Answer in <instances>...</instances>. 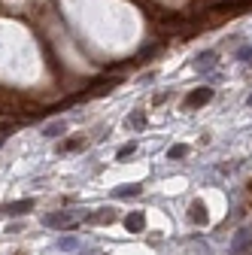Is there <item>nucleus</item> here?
Instances as JSON below:
<instances>
[{
    "instance_id": "f257e3e1",
    "label": "nucleus",
    "mask_w": 252,
    "mask_h": 255,
    "mask_svg": "<svg viewBox=\"0 0 252 255\" xmlns=\"http://www.w3.org/2000/svg\"><path fill=\"white\" fill-rule=\"evenodd\" d=\"M43 225H46V228H73V216L64 213V210H58V213L43 216Z\"/></svg>"
},
{
    "instance_id": "f03ea898",
    "label": "nucleus",
    "mask_w": 252,
    "mask_h": 255,
    "mask_svg": "<svg viewBox=\"0 0 252 255\" xmlns=\"http://www.w3.org/2000/svg\"><path fill=\"white\" fill-rule=\"evenodd\" d=\"M213 101V88H195V91H188V98H185V107L188 110H195V107H204V104H210Z\"/></svg>"
},
{
    "instance_id": "7ed1b4c3",
    "label": "nucleus",
    "mask_w": 252,
    "mask_h": 255,
    "mask_svg": "<svg viewBox=\"0 0 252 255\" xmlns=\"http://www.w3.org/2000/svg\"><path fill=\"white\" fill-rule=\"evenodd\" d=\"M125 228H128L131 234H140V231L146 228V216H143L140 210H134V213H128V216H125Z\"/></svg>"
},
{
    "instance_id": "20e7f679",
    "label": "nucleus",
    "mask_w": 252,
    "mask_h": 255,
    "mask_svg": "<svg viewBox=\"0 0 252 255\" xmlns=\"http://www.w3.org/2000/svg\"><path fill=\"white\" fill-rule=\"evenodd\" d=\"M188 219H192V225H207V222H210V213H207V207H204L201 201H195L192 207H188Z\"/></svg>"
},
{
    "instance_id": "39448f33",
    "label": "nucleus",
    "mask_w": 252,
    "mask_h": 255,
    "mask_svg": "<svg viewBox=\"0 0 252 255\" xmlns=\"http://www.w3.org/2000/svg\"><path fill=\"white\" fill-rule=\"evenodd\" d=\"M30 210H34V201H30V198H24V201H12V204L3 207L6 216H24V213H30Z\"/></svg>"
},
{
    "instance_id": "423d86ee",
    "label": "nucleus",
    "mask_w": 252,
    "mask_h": 255,
    "mask_svg": "<svg viewBox=\"0 0 252 255\" xmlns=\"http://www.w3.org/2000/svg\"><path fill=\"white\" fill-rule=\"evenodd\" d=\"M249 243H252V231L243 228V231H237V237H234V243H231V252H234V255H243Z\"/></svg>"
},
{
    "instance_id": "0eeeda50",
    "label": "nucleus",
    "mask_w": 252,
    "mask_h": 255,
    "mask_svg": "<svg viewBox=\"0 0 252 255\" xmlns=\"http://www.w3.org/2000/svg\"><path fill=\"white\" fill-rule=\"evenodd\" d=\"M140 191H143V185H137V182H134V185H125V188H116L113 195H116V198H137Z\"/></svg>"
},
{
    "instance_id": "6e6552de",
    "label": "nucleus",
    "mask_w": 252,
    "mask_h": 255,
    "mask_svg": "<svg viewBox=\"0 0 252 255\" xmlns=\"http://www.w3.org/2000/svg\"><path fill=\"white\" fill-rule=\"evenodd\" d=\"M64 131H67V125H64V122H52L46 131H43V137H61Z\"/></svg>"
},
{
    "instance_id": "1a4fd4ad",
    "label": "nucleus",
    "mask_w": 252,
    "mask_h": 255,
    "mask_svg": "<svg viewBox=\"0 0 252 255\" xmlns=\"http://www.w3.org/2000/svg\"><path fill=\"white\" fill-rule=\"evenodd\" d=\"M88 222H107V225H110V222H116V213L113 210H101V213L88 216Z\"/></svg>"
},
{
    "instance_id": "9d476101",
    "label": "nucleus",
    "mask_w": 252,
    "mask_h": 255,
    "mask_svg": "<svg viewBox=\"0 0 252 255\" xmlns=\"http://www.w3.org/2000/svg\"><path fill=\"white\" fill-rule=\"evenodd\" d=\"M128 128H134V131H143V128H146V116H143V113L128 116Z\"/></svg>"
},
{
    "instance_id": "9b49d317",
    "label": "nucleus",
    "mask_w": 252,
    "mask_h": 255,
    "mask_svg": "<svg viewBox=\"0 0 252 255\" xmlns=\"http://www.w3.org/2000/svg\"><path fill=\"white\" fill-rule=\"evenodd\" d=\"M185 155H188V146H182V143H176V146L167 149V158H170V161H176V158H185Z\"/></svg>"
},
{
    "instance_id": "f8f14e48",
    "label": "nucleus",
    "mask_w": 252,
    "mask_h": 255,
    "mask_svg": "<svg viewBox=\"0 0 252 255\" xmlns=\"http://www.w3.org/2000/svg\"><path fill=\"white\" fill-rule=\"evenodd\" d=\"M137 152V143H125L119 152H116V158H119V161H125V158H128V155H134Z\"/></svg>"
},
{
    "instance_id": "ddd939ff",
    "label": "nucleus",
    "mask_w": 252,
    "mask_h": 255,
    "mask_svg": "<svg viewBox=\"0 0 252 255\" xmlns=\"http://www.w3.org/2000/svg\"><path fill=\"white\" fill-rule=\"evenodd\" d=\"M213 61H216V52H204V55H198V58H195L198 67H210Z\"/></svg>"
},
{
    "instance_id": "4468645a",
    "label": "nucleus",
    "mask_w": 252,
    "mask_h": 255,
    "mask_svg": "<svg viewBox=\"0 0 252 255\" xmlns=\"http://www.w3.org/2000/svg\"><path fill=\"white\" fill-rule=\"evenodd\" d=\"M76 243H79L76 237H61L58 240V249H76Z\"/></svg>"
},
{
    "instance_id": "2eb2a0df",
    "label": "nucleus",
    "mask_w": 252,
    "mask_h": 255,
    "mask_svg": "<svg viewBox=\"0 0 252 255\" xmlns=\"http://www.w3.org/2000/svg\"><path fill=\"white\" fill-rule=\"evenodd\" d=\"M237 58L240 61H252V46H240L237 49Z\"/></svg>"
},
{
    "instance_id": "dca6fc26",
    "label": "nucleus",
    "mask_w": 252,
    "mask_h": 255,
    "mask_svg": "<svg viewBox=\"0 0 252 255\" xmlns=\"http://www.w3.org/2000/svg\"><path fill=\"white\" fill-rule=\"evenodd\" d=\"M82 146H85L82 140H67V143L61 146V149H64V152H73V149H82Z\"/></svg>"
},
{
    "instance_id": "f3484780",
    "label": "nucleus",
    "mask_w": 252,
    "mask_h": 255,
    "mask_svg": "<svg viewBox=\"0 0 252 255\" xmlns=\"http://www.w3.org/2000/svg\"><path fill=\"white\" fill-rule=\"evenodd\" d=\"M246 104H249V107H252V94H249V101H246Z\"/></svg>"
}]
</instances>
